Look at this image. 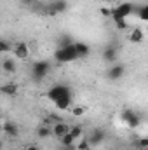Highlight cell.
<instances>
[{
	"label": "cell",
	"instance_id": "1",
	"mask_svg": "<svg viewBox=\"0 0 148 150\" xmlns=\"http://www.w3.org/2000/svg\"><path fill=\"white\" fill-rule=\"evenodd\" d=\"M131 11H132V5H131V4H122V5H118L115 11H111V18H113V21L122 23V19H125V18L131 14Z\"/></svg>",
	"mask_w": 148,
	"mask_h": 150
},
{
	"label": "cell",
	"instance_id": "2",
	"mask_svg": "<svg viewBox=\"0 0 148 150\" xmlns=\"http://www.w3.org/2000/svg\"><path fill=\"white\" fill-rule=\"evenodd\" d=\"M47 96H49L54 103H58L59 100L68 98V96H70V91H68V87H65V86H54V87L47 93Z\"/></svg>",
	"mask_w": 148,
	"mask_h": 150
},
{
	"label": "cell",
	"instance_id": "3",
	"mask_svg": "<svg viewBox=\"0 0 148 150\" xmlns=\"http://www.w3.org/2000/svg\"><path fill=\"white\" fill-rule=\"evenodd\" d=\"M12 54H14L16 59H26V58L30 56V47H28V44H25V42H16V44L12 45Z\"/></svg>",
	"mask_w": 148,
	"mask_h": 150
},
{
	"label": "cell",
	"instance_id": "4",
	"mask_svg": "<svg viewBox=\"0 0 148 150\" xmlns=\"http://www.w3.org/2000/svg\"><path fill=\"white\" fill-rule=\"evenodd\" d=\"M70 129H72V126H68L66 122H56V124L52 126V134H54L56 138H63L65 134L70 133Z\"/></svg>",
	"mask_w": 148,
	"mask_h": 150
},
{
	"label": "cell",
	"instance_id": "5",
	"mask_svg": "<svg viewBox=\"0 0 148 150\" xmlns=\"http://www.w3.org/2000/svg\"><path fill=\"white\" fill-rule=\"evenodd\" d=\"M124 119H125V124H127L129 127H136V126L140 124V117L134 112H131V110L124 112Z\"/></svg>",
	"mask_w": 148,
	"mask_h": 150
},
{
	"label": "cell",
	"instance_id": "6",
	"mask_svg": "<svg viewBox=\"0 0 148 150\" xmlns=\"http://www.w3.org/2000/svg\"><path fill=\"white\" fill-rule=\"evenodd\" d=\"M143 37H145V33H143L141 28H132L131 33H129V42L131 44H140L143 40Z\"/></svg>",
	"mask_w": 148,
	"mask_h": 150
},
{
	"label": "cell",
	"instance_id": "7",
	"mask_svg": "<svg viewBox=\"0 0 148 150\" xmlns=\"http://www.w3.org/2000/svg\"><path fill=\"white\" fill-rule=\"evenodd\" d=\"M0 91H2L4 94H7V96H12V94H16L18 86H16L14 82H11V84H4V86L0 87Z\"/></svg>",
	"mask_w": 148,
	"mask_h": 150
},
{
	"label": "cell",
	"instance_id": "8",
	"mask_svg": "<svg viewBox=\"0 0 148 150\" xmlns=\"http://www.w3.org/2000/svg\"><path fill=\"white\" fill-rule=\"evenodd\" d=\"M108 75H110V79H113V80L120 79V77L124 75V67H122V65H117V67H113V68H110V72H108Z\"/></svg>",
	"mask_w": 148,
	"mask_h": 150
},
{
	"label": "cell",
	"instance_id": "9",
	"mask_svg": "<svg viewBox=\"0 0 148 150\" xmlns=\"http://www.w3.org/2000/svg\"><path fill=\"white\" fill-rule=\"evenodd\" d=\"M70 105H72V98L68 96V98H63V100H59L58 103H56V108L58 110H70Z\"/></svg>",
	"mask_w": 148,
	"mask_h": 150
},
{
	"label": "cell",
	"instance_id": "10",
	"mask_svg": "<svg viewBox=\"0 0 148 150\" xmlns=\"http://www.w3.org/2000/svg\"><path fill=\"white\" fill-rule=\"evenodd\" d=\"M47 70H49V65L47 63H37L35 65V75L37 77H44V75L47 74Z\"/></svg>",
	"mask_w": 148,
	"mask_h": 150
},
{
	"label": "cell",
	"instance_id": "11",
	"mask_svg": "<svg viewBox=\"0 0 148 150\" xmlns=\"http://www.w3.org/2000/svg\"><path fill=\"white\" fill-rule=\"evenodd\" d=\"M75 49H77V54H78V58L80 56H85V54H89V47L85 45V44H75Z\"/></svg>",
	"mask_w": 148,
	"mask_h": 150
},
{
	"label": "cell",
	"instance_id": "12",
	"mask_svg": "<svg viewBox=\"0 0 148 150\" xmlns=\"http://www.w3.org/2000/svg\"><path fill=\"white\" fill-rule=\"evenodd\" d=\"M4 131H5L9 136H16V134H18V127H16L14 124H9V122L4 124Z\"/></svg>",
	"mask_w": 148,
	"mask_h": 150
},
{
	"label": "cell",
	"instance_id": "13",
	"mask_svg": "<svg viewBox=\"0 0 148 150\" xmlns=\"http://www.w3.org/2000/svg\"><path fill=\"white\" fill-rule=\"evenodd\" d=\"M61 140V145L63 147H72L73 145V142H75V138L72 136V133H68V134H65L63 138H59Z\"/></svg>",
	"mask_w": 148,
	"mask_h": 150
},
{
	"label": "cell",
	"instance_id": "14",
	"mask_svg": "<svg viewBox=\"0 0 148 150\" xmlns=\"http://www.w3.org/2000/svg\"><path fill=\"white\" fill-rule=\"evenodd\" d=\"M2 67H4V70H5L7 74H14V70H16V67H14V63H12L11 59H4Z\"/></svg>",
	"mask_w": 148,
	"mask_h": 150
},
{
	"label": "cell",
	"instance_id": "15",
	"mask_svg": "<svg viewBox=\"0 0 148 150\" xmlns=\"http://www.w3.org/2000/svg\"><path fill=\"white\" fill-rule=\"evenodd\" d=\"M84 113H85V107H82V105H75L73 108H72V115L73 117H80Z\"/></svg>",
	"mask_w": 148,
	"mask_h": 150
},
{
	"label": "cell",
	"instance_id": "16",
	"mask_svg": "<svg viewBox=\"0 0 148 150\" xmlns=\"http://www.w3.org/2000/svg\"><path fill=\"white\" fill-rule=\"evenodd\" d=\"M138 18H140L141 21H148V4H147V5H143V7L140 9V12H138Z\"/></svg>",
	"mask_w": 148,
	"mask_h": 150
},
{
	"label": "cell",
	"instance_id": "17",
	"mask_svg": "<svg viewBox=\"0 0 148 150\" xmlns=\"http://www.w3.org/2000/svg\"><path fill=\"white\" fill-rule=\"evenodd\" d=\"M52 9H54L56 12L65 11V9H66V2H65V0H58V2H54V4H52Z\"/></svg>",
	"mask_w": 148,
	"mask_h": 150
},
{
	"label": "cell",
	"instance_id": "18",
	"mask_svg": "<svg viewBox=\"0 0 148 150\" xmlns=\"http://www.w3.org/2000/svg\"><path fill=\"white\" fill-rule=\"evenodd\" d=\"M70 133H72V136H73L75 140H77V138H80V136H82V126H72Z\"/></svg>",
	"mask_w": 148,
	"mask_h": 150
},
{
	"label": "cell",
	"instance_id": "19",
	"mask_svg": "<svg viewBox=\"0 0 148 150\" xmlns=\"http://www.w3.org/2000/svg\"><path fill=\"white\" fill-rule=\"evenodd\" d=\"M115 56H117V54H115V49H106V51H105V61H115Z\"/></svg>",
	"mask_w": 148,
	"mask_h": 150
},
{
	"label": "cell",
	"instance_id": "20",
	"mask_svg": "<svg viewBox=\"0 0 148 150\" xmlns=\"http://www.w3.org/2000/svg\"><path fill=\"white\" fill-rule=\"evenodd\" d=\"M136 147L140 150H147L148 149V138H140V140L136 142Z\"/></svg>",
	"mask_w": 148,
	"mask_h": 150
},
{
	"label": "cell",
	"instance_id": "21",
	"mask_svg": "<svg viewBox=\"0 0 148 150\" xmlns=\"http://www.w3.org/2000/svg\"><path fill=\"white\" fill-rule=\"evenodd\" d=\"M40 138H45V136H51L52 134V129H49V127H40L38 129V133H37Z\"/></svg>",
	"mask_w": 148,
	"mask_h": 150
},
{
	"label": "cell",
	"instance_id": "22",
	"mask_svg": "<svg viewBox=\"0 0 148 150\" xmlns=\"http://www.w3.org/2000/svg\"><path fill=\"white\" fill-rule=\"evenodd\" d=\"M0 49H2V52H7L11 47H9V44H7L5 40H2V42H0Z\"/></svg>",
	"mask_w": 148,
	"mask_h": 150
},
{
	"label": "cell",
	"instance_id": "23",
	"mask_svg": "<svg viewBox=\"0 0 148 150\" xmlns=\"http://www.w3.org/2000/svg\"><path fill=\"white\" fill-rule=\"evenodd\" d=\"M77 149H78V150H87V149H89V143L84 140V142H80V143H78V147H77Z\"/></svg>",
	"mask_w": 148,
	"mask_h": 150
},
{
	"label": "cell",
	"instance_id": "24",
	"mask_svg": "<svg viewBox=\"0 0 148 150\" xmlns=\"http://www.w3.org/2000/svg\"><path fill=\"white\" fill-rule=\"evenodd\" d=\"M25 150H38V149L35 147V145H28V147H26Z\"/></svg>",
	"mask_w": 148,
	"mask_h": 150
}]
</instances>
